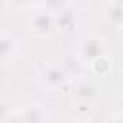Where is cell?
Returning <instances> with one entry per match:
<instances>
[{"label": "cell", "instance_id": "9", "mask_svg": "<svg viewBox=\"0 0 123 123\" xmlns=\"http://www.w3.org/2000/svg\"><path fill=\"white\" fill-rule=\"evenodd\" d=\"M88 65H90L94 77H104V75H108L110 69H111V63H110V58H108V56H102V58L94 60V62L88 63Z\"/></svg>", "mask_w": 123, "mask_h": 123}, {"label": "cell", "instance_id": "10", "mask_svg": "<svg viewBox=\"0 0 123 123\" xmlns=\"http://www.w3.org/2000/svg\"><path fill=\"white\" fill-rule=\"evenodd\" d=\"M106 19L117 27H123V4H111L106 10Z\"/></svg>", "mask_w": 123, "mask_h": 123}, {"label": "cell", "instance_id": "14", "mask_svg": "<svg viewBox=\"0 0 123 123\" xmlns=\"http://www.w3.org/2000/svg\"><path fill=\"white\" fill-rule=\"evenodd\" d=\"M106 123H123V113H113L106 119Z\"/></svg>", "mask_w": 123, "mask_h": 123}, {"label": "cell", "instance_id": "1", "mask_svg": "<svg viewBox=\"0 0 123 123\" xmlns=\"http://www.w3.org/2000/svg\"><path fill=\"white\" fill-rule=\"evenodd\" d=\"M75 56L83 63H92L94 60H98L102 56H108V44H106V40L102 37L88 35V37H85V38L79 40L77 50H75Z\"/></svg>", "mask_w": 123, "mask_h": 123}, {"label": "cell", "instance_id": "11", "mask_svg": "<svg viewBox=\"0 0 123 123\" xmlns=\"http://www.w3.org/2000/svg\"><path fill=\"white\" fill-rule=\"evenodd\" d=\"M12 113H13V106H12V102H10L8 98H2V96H0V123H2L4 119H8Z\"/></svg>", "mask_w": 123, "mask_h": 123}, {"label": "cell", "instance_id": "4", "mask_svg": "<svg viewBox=\"0 0 123 123\" xmlns=\"http://www.w3.org/2000/svg\"><path fill=\"white\" fill-rule=\"evenodd\" d=\"M29 29L35 37L38 38H46L54 33L56 29V19H54V13L48 12L46 8H40V10H35L31 19H29Z\"/></svg>", "mask_w": 123, "mask_h": 123}, {"label": "cell", "instance_id": "2", "mask_svg": "<svg viewBox=\"0 0 123 123\" xmlns=\"http://www.w3.org/2000/svg\"><path fill=\"white\" fill-rule=\"evenodd\" d=\"M38 79H40V83L50 92H58V90H62L65 86V83H67L69 77L65 75V71L62 69V65L46 62V63H42L38 67Z\"/></svg>", "mask_w": 123, "mask_h": 123}, {"label": "cell", "instance_id": "7", "mask_svg": "<svg viewBox=\"0 0 123 123\" xmlns=\"http://www.w3.org/2000/svg\"><path fill=\"white\" fill-rule=\"evenodd\" d=\"M54 19H56V29L60 31H69L75 23H77V12L73 10V6H65L62 8L60 12L54 13Z\"/></svg>", "mask_w": 123, "mask_h": 123}, {"label": "cell", "instance_id": "3", "mask_svg": "<svg viewBox=\"0 0 123 123\" xmlns=\"http://www.w3.org/2000/svg\"><path fill=\"white\" fill-rule=\"evenodd\" d=\"M71 96L79 106H92L100 98V85L94 79L81 77L75 81V85L71 88Z\"/></svg>", "mask_w": 123, "mask_h": 123}, {"label": "cell", "instance_id": "13", "mask_svg": "<svg viewBox=\"0 0 123 123\" xmlns=\"http://www.w3.org/2000/svg\"><path fill=\"white\" fill-rule=\"evenodd\" d=\"M2 123H23V119H21V115H19V111H13L8 119H4Z\"/></svg>", "mask_w": 123, "mask_h": 123}, {"label": "cell", "instance_id": "12", "mask_svg": "<svg viewBox=\"0 0 123 123\" xmlns=\"http://www.w3.org/2000/svg\"><path fill=\"white\" fill-rule=\"evenodd\" d=\"M6 2H8V6L13 8V10H27V8L35 6L37 0H6Z\"/></svg>", "mask_w": 123, "mask_h": 123}, {"label": "cell", "instance_id": "15", "mask_svg": "<svg viewBox=\"0 0 123 123\" xmlns=\"http://www.w3.org/2000/svg\"><path fill=\"white\" fill-rule=\"evenodd\" d=\"M111 4H123V0H110Z\"/></svg>", "mask_w": 123, "mask_h": 123}, {"label": "cell", "instance_id": "6", "mask_svg": "<svg viewBox=\"0 0 123 123\" xmlns=\"http://www.w3.org/2000/svg\"><path fill=\"white\" fill-rule=\"evenodd\" d=\"M19 50V42L10 33H0V62H10Z\"/></svg>", "mask_w": 123, "mask_h": 123}, {"label": "cell", "instance_id": "16", "mask_svg": "<svg viewBox=\"0 0 123 123\" xmlns=\"http://www.w3.org/2000/svg\"><path fill=\"white\" fill-rule=\"evenodd\" d=\"M121 40H123V27H121Z\"/></svg>", "mask_w": 123, "mask_h": 123}, {"label": "cell", "instance_id": "5", "mask_svg": "<svg viewBox=\"0 0 123 123\" xmlns=\"http://www.w3.org/2000/svg\"><path fill=\"white\" fill-rule=\"evenodd\" d=\"M23 123H48V113L40 104H27L17 110Z\"/></svg>", "mask_w": 123, "mask_h": 123}, {"label": "cell", "instance_id": "8", "mask_svg": "<svg viewBox=\"0 0 123 123\" xmlns=\"http://www.w3.org/2000/svg\"><path fill=\"white\" fill-rule=\"evenodd\" d=\"M81 67H83V62L75 54L65 56L63 62H62V69L65 71L67 77H81Z\"/></svg>", "mask_w": 123, "mask_h": 123}]
</instances>
